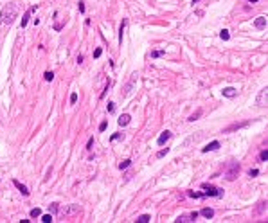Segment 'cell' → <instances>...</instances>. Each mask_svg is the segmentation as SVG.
<instances>
[{"label": "cell", "instance_id": "6da1fadb", "mask_svg": "<svg viewBox=\"0 0 268 223\" xmlns=\"http://www.w3.org/2000/svg\"><path fill=\"white\" fill-rule=\"evenodd\" d=\"M18 13H20L18 4L16 2H9V4H6L4 7L0 9V20H2L4 24H13V22L16 20Z\"/></svg>", "mask_w": 268, "mask_h": 223}, {"label": "cell", "instance_id": "8fae6325", "mask_svg": "<svg viewBox=\"0 0 268 223\" xmlns=\"http://www.w3.org/2000/svg\"><path fill=\"white\" fill-rule=\"evenodd\" d=\"M218 148H220V142H218V140H212L211 144H207L205 148H202V153H209V151H216Z\"/></svg>", "mask_w": 268, "mask_h": 223}, {"label": "cell", "instance_id": "d4e9b609", "mask_svg": "<svg viewBox=\"0 0 268 223\" xmlns=\"http://www.w3.org/2000/svg\"><path fill=\"white\" fill-rule=\"evenodd\" d=\"M43 77H45V81H52V79H54V72H49V70H47L43 74Z\"/></svg>", "mask_w": 268, "mask_h": 223}, {"label": "cell", "instance_id": "5bb4252c", "mask_svg": "<svg viewBox=\"0 0 268 223\" xmlns=\"http://www.w3.org/2000/svg\"><path fill=\"white\" fill-rule=\"evenodd\" d=\"M38 9V6H33V7L29 9V11H25V15H24V18H22V27H25L27 25V22H29V16H31V13L33 11H36Z\"/></svg>", "mask_w": 268, "mask_h": 223}, {"label": "cell", "instance_id": "4dcf8cb0", "mask_svg": "<svg viewBox=\"0 0 268 223\" xmlns=\"http://www.w3.org/2000/svg\"><path fill=\"white\" fill-rule=\"evenodd\" d=\"M76 101H78V94L74 92V94H70V104H76Z\"/></svg>", "mask_w": 268, "mask_h": 223}, {"label": "cell", "instance_id": "ba28073f", "mask_svg": "<svg viewBox=\"0 0 268 223\" xmlns=\"http://www.w3.org/2000/svg\"><path fill=\"white\" fill-rule=\"evenodd\" d=\"M196 218H198V212H191V214L178 216L175 221H176V223H193V221H196Z\"/></svg>", "mask_w": 268, "mask_h": 223}, {"label": "cell", "instance_id": "74e56055", "mask_svg": "<svg viewBox=\"0 0 268 223\" xmlns=\"http://www.w3.org/2000/svg\"><path fill=\"white\" fill-rule=\"evenodd\" d=\"M248 2H259V0H248Z\"/></svg>", "mask_w": 268, "mask_h": 223}, {"label": "cell", "instance_id": "603a6c76", "mask_svg": "<svg viewBox=\"0 0 268 223\" xmlns=\"http://www.w3.org/2000/svg\"><path fill=\"white\" fill-rule=\"evenodd\" d=\"M220 38H221V40H225V42H227V40L230 38V34H229V31H227V29H223V31L220 33Z\"/></svg>", "mask_w": 268, "mask_h": 223}, {"label": "cell", "instance_id": "83f0119b", "mask_svg": "<svg viewBox=\"0 0 268 223\" xmlns=\"http://www.w3.org/2000/svg\"><path fill=\"white\" fill-rule=\"evenodd\" d=\"M58 209H60L58 203H51V205H49V211H51V212H58Z\"/></svg>", "mask_w": 268, "mask_h": 223}, {"label": "cell", "instance_id": "ac0fdd59", "mask_svg": "<svg viewBox=\"0 0 268 223\" xmlns=\"http://www.w3.org/2000/svg\"><path fill=\"white\" fill-rule=\"evenodd\" d=\"M149 221H151V216L149 214H142L137 218V223H149Z\"/></svg>", "mask_w": 268, "mask_h": 223}, {"label": "cell", "instance_id": "44dd1931", "mask_svg": "<svg viewBox=\"0 0 268 223\" xmlns=\"http://www.w3.org/2000/svg\"><path fill=\"white\" fill-rule=\"evenodd\" d=\"M167 153H169V148H164V149H160V151L157 153V158H162V157H166Z\"/></svg>", "mask_w": 268, "mask_h": 223}, {"label": "cell", "instance_id": "e575fe53", "mask_svg": "<svg viewBox=\"0 0 268 223\" xmlns=\"http://www.w3.org/2000/svg\"><path fill=\"white\" fill-rule=\"evenodd\" d=\"M113 110H115V104H113V103H108V111H110V113H112Z\"/></svg>", "mask_w": 268, "mask_h": 223}, {"label": "cell", "instance_id": "8d00e7d4", "mask_svg": "<svg viewBox=\"0 0 268 223\" xmlns=\"http://www.w3.org/2000/svg\"><path fill=\"white\" fill-rule=\"evenodd\" d=\"M79 11H81V13H85V4H83V2H79Z\"/></svg>", "mask_w": 268, "mask_h": 223}, {"label": "cell", "instance_id": "f1b7e54d", "mask_svg": "<svg viewBox=\"0 0 268 223\" xmlns=\"http://www.w3.org/2000/svg\"><path fill=\"white\" fill-rule=\"evenodd\" d=\"M130 164H131V160L128 158V160H124V162H121V164H119V167H121V169H126V167H128Z\"/></svg>", "mask_w": 268, "mask_h": 223}, {"label": "cell", "instance_id": "7402d4cb", "mask_svg": "<svg viewBox=\"0 0 268 223\" xmlns=\"http://www.w3.org/2000/svg\"><path fill=\"white\" fill-rule=\"evenodd\" d=\"M40 216H42V211H40L38 207H36V209H33V211H31V218H40Z\"/></svg>", "mask_w": 268, "mask_h": 223}, {"label": "cell", "instance_id": "30bf717a", "mask_svg": "<svg viewBox=\"0 0 268 223\" xmlns=\"http://www.w3.org/2000/svg\"><path fill=\"white\" fill-rule=\"evenodd\" d=\"M248 122H234V124H230L229 128H225L221 133H230V131H234V130H239V128H243V126H247Z\"/></svg>", "mask_w": 268, "mask_h": 223}, {"label": "cell", "instance_id": "7a4b0ae2", "mask_svg": "<svg viewBox=\"0 0 268 223\" xmlns=\"http://www.w3.org/2000/svg\"><path fill=\"white\" fill-rule=\"evenodd\" d=\"M79 212H81V207L78 203H70V205H65V207L58 209V214L61 218H72V216H78Z\"/></svg>", "mask_w": 268, "mask_h": 223}, {"label": "cell", "instance_id": "5b68a950", "mask_svg": "<svg viewBox=\"0 0 268 223\" xmlns=\"http://www.w3.org/2000/svg\"><path fill=\"white\" fill-rule=\"evenodd\" d=\"M203 137H205V133H203V131H198V133H193V135H189V137H187L185 140H184V144H182V146H184V148H189L191 144H198V142H200V140H202Z\"/></svg>", "mask_w": 268, "mask_h": 223}, {"label": "cell", "instance_id": "277c9868", "mask_svg": "<svg viewBox=\"0 0 268 223\" xmlns=\"http://www.w3.org/2000/svg\"><path fill=\"white\" fill-rule=\"evenodd\" d=\"M202 189H203V196H223V191L221 189H218V187H214V185H209V184H203L202 185Z\"/></svg>", "mask_w": 268, "mask_h": 223}, {"label": "cell", "instance_id": "d590c367", "mask_svg": "<svg viewBox=\"0 0 268 223\" xmlns=\"http://www.w3.org/2000/svg\"><path fill=\"white\" fill-rule=\"evenodd\" d=\"M92 144H94V139H90V140H88V144H87V149H92Z\"/></svg>", "mask_w": 268, "mask_h": 223}, {"label": "cell", "instance_id": "4fadbf2b", "mask_svg": "<svg viewBox=\"0 0 268 223\" xmlns=\"http://www.w3.org/2000/svg\"><path fill=\"white\" fill-rule=\"evenodd\" d=\"M13 184H15V187H16L18 191H20V193L24 194V196H29V189H27L25 185H24V184H20L18 180H13Z\"/></svg>", "mask_w": 268, "mask_h": 223}, {"label": "cell", "instance_id": "4316f807", "mask_svg": "<svg viewBox=\"0 0 268 223\" xmlns=\"http://www.w3.org/2000/svg\"><path fill=\"white\" fill-rule=\"evenodd\" d=\"M42 221H43V223H51L52 221V216L51 214H43V216H42Z\"/></svg>", "mask_w": 268, "mask_h": 223}, {"label": "cell", "instance_id": "2e32d148", "mask_svg": "<svg viewBox=\"0 0 268 223\" xmlns=\"http://www.w3.org/2000/svg\"><path fill=\"white\" fill-rule=\"evenodd\" d=\"M236 94H238V90H236V88H232V86H227V88H223V95H225V97H236Z\"/></svg>", "mask_w": 268, "mask_h": 223}, {"label": "cell", "instance_id": "8992f818", "mask_svg": "<svg viewBox=\"0 0 268 223\" xmlns=\"http://www.w3.org/2000/svg\"><path fill=\"white\" fill-rule=\"evenodd\" d=\"M256 104H257V106H266L268 104V86H265V88L259 90V94L256 97Z\"/></svg>", "mask_w": 268, "mask_h": 223}, {"label": "cell", "instance_id": "ffe728a7", "mask_svg": "<svg viewBox=\"0 0 268 223\" xmlns=\"http://www.w3.org/2000/svg\"><path fill=\"white\" fill-rule=\"evenodd\" d=\"M126 24H128V22H126V20H122L121 29H119V42H121V43H122V33H124V27H126Z\"/></svg>", "mask_w": 268, "mask_h": 223}, {"label": "cell", "instance_id": "1f68e13d", "mask_svg": "<svg viewBox=\"0 0 268 223\" xmlns=\"http://www.w3.org/2000/svg\"><path fill=\"white\" fill-rule=\"evenodd\" d=\"M101 54H103V49H95V51H94V58H99Z\"/></svg>", "mask_w": 268, "mask_h": 223}, {"label": "cell", "instance_id": "484cf974", "mask_svg": "<svg viewBox=\"0 0 268 223\" xmlns=\"http://www.w3.org/2000/svg\"><path fill=\"white\" fill-rule=\"evenodd\" d=\"M119 139H124V133H113L110 137V140H119Z\"/></svg>", "mask_w": 268, "mask_h": 223}, {"label": "cell", "instance_id": "9a60e30c", "mask_svg": "<svg viewBox=\"0 0 268 223\" xmlns=\"http://www.w3.org/2000/svg\"><path fill=\"white\" fill-rule=\"evenodd\" d=\"M130 121H131V117L128 115V113H122L117 122H119V126H128V124H130Z\"/></svg>", "mask_w": 268, "mask_h": 223}, {"label": "cell", "instance_id": "836d02e7", "mask_svg": "<svg viewBox=\"0 0 268 223\" xmlns=\"http://www.w3.org/2000/svg\"><path fill=\"white\" fill-rule=\"evenodd\" d=\"M257 173H259V171H257V169H250V171H248V176H256Z\"/></svg>", "mask_w": 268, "mask_h": 223}, {"label": "cell", "instance_id": "cb8c5ba5", "mask_svg": "<svg viewBox=\"0 0 268 223\" xmlns=\"http://www.w3.org/2000/svg\"><path fill=\"white\" fill-rule=\"evenodd\" d=\"M259 160H261V162H265V160H268V149H263V151H261V155H259Z\"/></svg>", "mask_w": 268, "mask_h": 223}, {"label": "cell", "instance_id": "d6986e66", "mask_svg": "<svg viewBox=\"0 0 268 223\" xmlns=\"http://www.w3.org/2000/svg\"><path fill=\"white\" fill-rule=\"evenodd\" d=\"M200 115H202V110H196L194 113H193V115H189V119H187V121H191V122H194V121H198V117H200Z\"/></svg>", "mask_w": 268, "mask_h": 223}, {"label": "cell", "instance_id": "9c48e42d", "mask_svg": "<svg viewBox=\"0 0 268 223\" xmlns=\"http://www.w3.org/2000/svg\"><path fill=\"white\" fill-rule=\"evenodd\" d=\"M169 139H171V131H167V130H166V131H162V135L158 137L157 144H158V146H164V144L167 142V140H169Z\"/></svg>", "mask_w": 268, "mask_h": 223}, {"label": "cell", "instance_id": "52a82bcc", "mask_svg": "<svg viewBox=\"0 0 268 223\" xmlns=\"http://www.w3.org/2000/svg\"><path fill=\"white\" fill-rule=\"evenodd\" d=\"M135 83H137V72H133L131 74V77H130V81L124 85V88H122V95H128L133 90V86H135Z\"/></svg>", "mask_w": 268, "mask_h": 223}, {"label": "cell", "instance_id": "7c38bea8", "mask_svg": "<svg viewBox=\"0 0 268 223\" xmlns=\"http://www.w3.org/2000/svg\"><path fill=\"white\" fill-rule=\"evenodd\" d=\"M254 27H256V29H265V27H266V18H265V16H257V18H256V22H254Z\"/></svg>", "mask_w": 268, "mask_h": 223}, {"label": "cell", "instance_id": "3957f363", "mask_svg": "<svg viewBox=\"0 0 268 223\" xmlns=\"http://www.w3.org/2000/svg\"><path fill=\"white\" fill-rule=\"evenodd\" d=\"M238 175H239V164L232 162L230 166H229V169L225 171V178H227L229 182H234L236 178H238Z\"/></svg>", "mask_w": 268, "mask_h": 223}, {"label": "cell", "instance_id": "d6a6232c", "mask_svg": "<svg viewBox=\"0 0 268 223\" xmlns=\"http://www.w3.org/2000/svg\"><path fill=\"white\" fill-rule=\"evenodd\" d=\"M106 126H108V122H106V121H104V122H101V124H99V131H104V130H106Z\"/></svg>", "mask_w": 268, "mask_h": 223}, {"label": "cell", "instance_id": "f546056e", "mask_svg": "<svg viewBox=\"0 0 268 223\" xmlns=\"http://www.w3.org/2000/svg\"><path fill=\"white\" fill-rule=\"evenodd\" d=\"M162 54H164V51H153L151 52V58H160Z\"/></svg>", "mask_w": 268, "mask_h": 223}, {"label": "cell", "instance_id": "e0dca14e", "mask_svg": "<svg viewBox=\"0 0 268 223\" xmlns=\"http://www.w3.org/2000/svg\"><path fill=\"white\" fill-rule=\"evenodd\" d=\"M202 216H205V218L209 220V218H212V216H214V211H212L211 207H205V209H202Z\"/></svg>", "mask_w": 268, "mask_h": 223}]
</instances>
